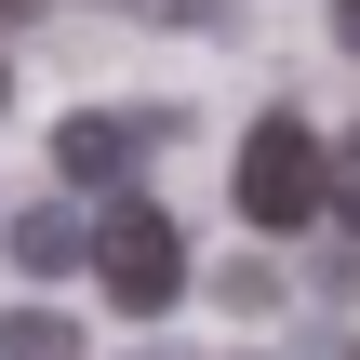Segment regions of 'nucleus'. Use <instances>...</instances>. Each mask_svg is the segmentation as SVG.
<instances>
[{
	"mask_svg": "<svg viewBox=\"0 0 360 360\" xmlns=\"http://www.w3.org/2000/svg\"><path fill=\"white\" fill-rule=\"evenodd\" d=\"M160 134H174L160 107H80V120H53V174H67V187H120Z\"/></svg>",
	"mask_w": 360,
	"mask_h": 360,
	"instance_id": "nucleus-3",
	"label": "nucleus"
},
{
	"mask_svg": "<svg viewBox=\"0 0 360 360\" xmlns=\"http://www.w3.org/2000/svg\"><path fill=\"white\" fill-rule=\"evenodd\" d=\"M347 360H360V347H347Z\"/></svg>",
	"mask_w": 360,
	"mask_h": 360,
	"instance_id": "nucleus-10",
	"label": "nucleus"
},
{
	"mask_svg": "<svg viewBox=\"0 0 360 360\" xmlns=\"http://www.w3.org/2000/svg\"><path fill=\"white\" fill-rule=\"evenodd\" d=\"M321 214H334V147H321L294 107H267V120L240 134V227L294 240V227H321Z\"/></svg>",
	"mask_w": 360,
	"mask_h": 360,
	"instance_id": "nucleus-1",
	"label": "nucleus"
},
{
	"mask_svg": "<svg viewBox=\"0 0 360 360\" xmlns=\"http://www.w3.org/2000/svg\"><path fill=\"white\" fill-rule=\"evenodd\" d=\"M0 360H80V334H67L53 307H13V321H0Z\"/></svg>",
	"mask_w": 360,
	"mask_h": 360,
	"instance_id": "nucleus-5",
	"label": "nucleus"
},
{
	"mask_svg": "<svg viewBox=\"0 0 360 360\" xmlns=\"http://www.w3.org/2000/svg\"><path fill=\"white\" fill-rule=\"evenodd\" d=\"M0 94H13V80H0Z\"/></svg>",
	"mask_w": 360,
	"mask_h": 360,
	"instance_id": "nucleus-9",
	"label": "nucleus"
},
{
	"mask_svg": "<svg viewBox=\"0 0 360 360\" xmlns=\"http://www.w3.org/2000/svg\"><path fill=\"white\" fill-rule=\"evenodd\" d=\"M334 40H347V53H360V0H334Z\"/></svg>",
	"mask_w": 360,
	"mask_h": 360,
	"instance_id": "nucleus-8",
	"label": "nucleus"
},
{
	"mask_svg": "<svg viewBox=\"0 0 360 360\" xmlns=\"http://www.w3.org/2000/svg\"><path fill=\"white\" fill-rule=\"evenodd\" d=\"M134 13H174V27H200V13H214V0H134Z\"/></svg>",
	"mask_w": 360,
	"mask_h": 360,
	"instance_id": "nucleus-7",
	"label": "nucleus"
},
{
	"mask_svg": "<svg viewBox=\"0 0 360 360\" xmlns=\"http://www.w3.org/2000/svg\"><path fill=\"white\" fill-rule=\"evenodd\" d=\"M13 267L27 281H67V267H94V227L67 200H40V214H13Z\"/></svg>",
	"mask_w": 360,
	"mask_h": 360,
	"instance_id": "nucleus-4",
	"label": "nucleus"
},
{
	"mask_svg": "<svg viewBox=\"0 0 360 360\" xmlns=\"http://www.w3.org/2000/svg\"><path fill=\"white\" fill-rule=\"evenodd\" d=\"M334 227H347V240H360V134H347V147H334Z\"/></svg>",
	"mask_w": 360,
	"mask_h": 360,
	"instance_id": "nucleus-6",
	"label": "nucleus"
},
{
	"mask_svg": "<svg viewBox=\"0 0 360 360\" xmlns=\"http://www.w3.org/2000/svg\"><path fill=\"white\" fill-rule=\"evenodd\" d=\"M94 281H107V307H134V321H160V307L187 294V240H174V214H160L147 187H107V200H94Z\"/></svg>",
	"mask_w": 360,
	"mask_h": 360,
	"instance_id": "nucleus-2",
	"label": "nucleus"
}]
</instances>
